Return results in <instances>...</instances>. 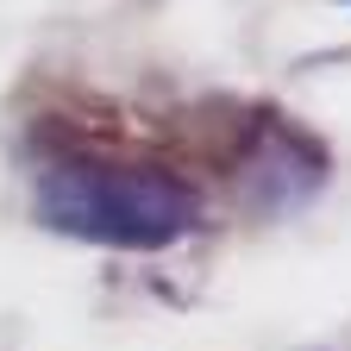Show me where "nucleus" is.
<instances>
[{
	"mask_svg": "<svg viewBox=\"0 0 351 351\" xmlns=\"http://www.w3.org/2000/svg\"><path fill=\"white\" fill-rule=\"evenodd\" d=\"M38 219L63 239L119 245V251H163L201 219V195L163 169L57 163L38 176Z\"/></svg>",
	"mask_w": 351,
	"mask_h": 351,
	"instance_id": "nucleus-1",
	"label": "nucleus"
}]
</instances>
